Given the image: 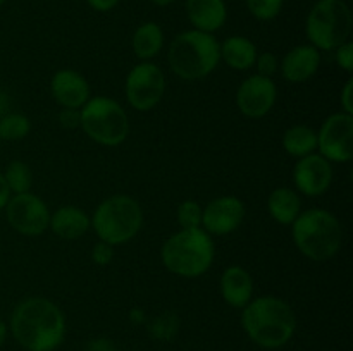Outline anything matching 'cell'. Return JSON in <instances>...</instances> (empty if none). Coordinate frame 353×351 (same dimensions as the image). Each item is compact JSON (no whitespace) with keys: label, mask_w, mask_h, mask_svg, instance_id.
<instances>
[{"label":"cell","mask_w":353,"mask_h":351,"mask_svg":"<svg viewBox=\"0 0 353 351\" xmlns=\"http://www.w3.org/2000/svg\"><path fill=\"white\" fill-rule=\"evenodd\" d=\"M9 332L26 351H55L65 337V315L57 303L30 296L14 306Z\"/></svg>","instance_id":"obj_1"},{"label":"cell","mask_w":353,"mask_h":351,"mask_svg":"<svg viewBox=\"0 0 353 351\" xmlns=\"http://www.w3.org/2000/svg\"><path fill=\"white\" fill-rule=\"evenodd\" d=\"M296 315L286 299L272 295L252 298L241 310V327L248 339L264 350H279L296 332Z\"/></svg>","instance_id":"obj_2"},{"label":"cell","mask_w":353,"mask_h":351,"mask_svg":"<svg viewBox=\"0 0 353 351\" xmlns=\"http://www.w3.org/2000/svg\"><path fill=\"white\" fill-rule=\"evenodd\" d=\"M292 240L296 250L312 262H327L338 255L343 243L340 219L326 209L300 212L292 224Z\"/></svg>","instance_id":"obj_3"},{"label":"cell","mask_w":353,"mask_h":351,"mask_svg":"<svg viewBox=\"0 0 353 351\" xmlns=\"http://www.w3.org/2000/svg\"><path fill=\"white\" fill-rule=\"evenodd\" d=\"M216 244L202 227L179 229L164 241L161 260L171 274L183 279H196L214 264Z\"/></svg>","instance_id":"obj_4"},{"label":"cell","mask_w":353,"mask_h":351,"mask_svg":"<svg viewBox=\"0 0 353 351\" xmlns=\"http://www.w3.org/2000/svg\"><path fill=\"white\" fill-rule=\"evenodd\" d=\"M169 69L183 81H200L221 62L219 41L212 33L186 30L176 34L168 50Z\"/></svg>","instance_id":"obj_5"},{"label":"cell","mask_w":353,"mask_h":351,"mask_svg":"<svg viewBox=\"0 0 353 351\" xmlns=\"http://www.w3.org/2000/svg\"><path fill=\"white\" fill-rule=\"evenodd\" d=\"M100 241L121 246L133 240L143 226V209L130 195H112L97 205L90 217Z\"/></svg>","instance_id":"obj_6"},{"label":"cell","mask_w":353,"mask_h":351,"mask_svg":"<svg viewBox=\"0 0 353 351\" xmlns=\"http://www.w3.org/2000/svg\"><path fill=\"white\" fill-rule=\"evenodd\" d=\"M352 30V10L345 0H317L307 14V40L319 52H333L350 40Z\"/></svg>","instance_id":"obj_7"},{"label":"cell","mask_w":353,"mask_h":351,"mask_svg":"<svg viewBox=\"0 0 353 351\" xmlns=\"http://www.w3.org/2000/svg\"><path fill=\"white\" fill-rule=\"evenodd\" d=\"M83 133L102 147H119L130 134V117L124 107L110 96H90L79 109Z\"/></svg>","instance_id":"obj_8"},{"label":"cell","mask_w":353,"mask_h":351,"mask_svg":"<svg viewBox=\"0 0 353 351\" xmlns=\"http://www.w3.org/2000/svg\"><path fill=\"white\" fill-rule=\"evenodd\" d=\"M165 93L164 71L152 61H140L124 81L128 103L138 112H148L162 102Z\"/></svg>","instance_id":"obj_9"},{"label":"cell","mask_w":353,"mask_h":351,"mask_svg":"<svg viewBox=\"0 0 353 351\" xmlns=\"http://www.w3.org/2000/svg\"><path fill=\"white\" fill-rule=\"evenodd\" d=\"M3 210L9 226L23 236H41L48 231L50 210L47 203L34 193L28 191L12 195Z\"/></svg>","instance_id":"obj_10"},{"label":"cell","mask_w":353,"mask_h":351,"mask_svg":"<svg viewBox=\"0 0 353 351\" xmlns=\"http://www.w3.org/2000/svg\"><path fill=\"white\" fill-rule=\"evenodd\" d=\"M317 153L331 164H347L353 157V116L334 112L317 129Z\"/></svg>","instance_id":"obj_11"},{"label":"cell","mask_w":353,"mask_h":351,"mask_svg":"<svg viewBox=\"0 0 353 351\" xmlns=\"http://www.w3.org/2000/svg\"><path fill=\"white\" fill-rule=\"evenodd\" d=\"M278 100V86L272 78L252 74L240 83L236 89L238 110L248 119H262L268 116Z\"/></svg>","instance_id":"obj_12"},{"label":"cell","mask_w":353,"mask_h":351,"mask_svg":"<svg viewBox=\"0 0 353 351\" xmlns=\"http://www.w3.org/2000/svg\"><path fill=\"white\" fill-rule=\"evenodd\" d=\"M245 203L238 196L224 195L202 206V229L210 236H228L245 220Z\"/></svg>","instance_id":"obj_13"},{"label":"cell","mask_w":353,"mask_h":351,"mask_svg":"<svg viewBox=\"0 0 353 351\" xmlns=\"http://www.w3.org/2000/svg\"><path fill=\"white\" fill-rule=\"evenodd\" d=\"M333 174V164L321 153L314 151L307 157L296 158L293 167V184L299 193L316 198L331 188Z\"/></svg>","instance_id":"obj_14"},{"label":"cell","mask_w":353,"mask_h":351,"mask_svg":"<svg viewBox=\"0 0 353 351\" xmlns=\"http://www.w3.org/2000/svg\"><path fill=\"white\" fill-rule=\"evenodd\" d=\"M50 95L61 109H81L92 96V88L81 72L59 69L50 79Z\"/></svg>","instance_id":"obj_15"},{"label":"cell","mask_w":353,"mask_h":351,"mask_svg":"<svg viewBox=\"0 0 353 351\" xmlns=\"http://www.w3.org/2000/svg\"><path fill=\"white\" fill-rule=\"evenodd\" d=\"M321 67V52L310 43L296 45L286 52L279 62V72L283 78L293 85L307 83L316 76Z\"/></svg>","instance_id":"obj_16"},{"label":"cell","mask_w":353,"mask_h":351,"mask_svg":"<svg viewBox=\"0 0 353 351\" xmlns=\"http://www.w3.org/2000/svg\"><path fill=\"white\" fill-rule=\"evenodd\" d=\"M219 288L224 303L231 308L243 310L254 298V277L241 265H230L224 268Z\"/></svg>","instance_id":"obj_17"},{"label":"cell","mask_w":353,"mask_h":351,"mask_svg":"<svg viewBox=\"0 0 353 351\" xmlns=\"http://www.w3.org/2000/svg\"><path fill=\"white\" fill-rule=\"evenodd\" d=\"M186 16L193 30L216 33L226 24L228 7L224 0H186Z\"/></svg>","instance_id":"obj_18"},{"label":"cell","mask_w":353,"mask_h":351,"mask_svg":"<svg viewBox=\"0 0 353 351\" xmlns=\"http://www.w3.org/2000/svg\"><path fill=\"white\" fill-rule=\"evenodd\" d=\"M48 229L61 240H78L92 229V219L79 206L62 205L50 213Z\"/></svg>","instance_id":"obj_19"},{"label":"cell","mask_w":353,"mask_h":351,"mask_svg":"<svg viewBox=\"0 0 353 351\" xmlns=\"http://www.w3.org/2000/svg\"><path fill=\"white\" fill-rule=\"evenodd\" d=\"M219 52L221 61L226 62L234 71L252 69L259 55L257 45L250 38L241 36V34H233V36L226 38L223 43H219Z\"/></svg>","instance_id":"obj_20"},{"label":"cell","mask_w":353,"mask_h":351,"mask_svg":"<svg viewBox=\"0 0 353 351\" xmlns=\"http://www.w3.org/2000/svg\"><path fill=\"white\" fill-rule=\"evenodd\" d=\"M268 212L281 226H292L302 212V198L296 189L279 186L268 198Z\"/></svg>","instance_id":"obj_21"},{"label":"cell","mask_w":353,"mask_h":351,"mask_svg":"<svg viewBox=\"0 0 353 351\" xmlns=\"http://www.w3.org/2000/svg\"><path fill=\"white\" fill-rule=\"evenodd\" d=\"M164 47V31L154 21L141 23L131 36V48L140 61H152Z\"/></svg>","instance_id":"obj_22"},{"label":"cell","mask_w":353,"mask_h":351,"mask_svg":"<svg viewBox=\"0 0 353 351\" xmlns=\"http://www.w3.org/2000/svg\"><path fill=\"white\" fill-rule=\"evenodd\" d=\"M281 143L290 157H307L317 151V131L307 124H295L285 131Z\"/></svg>","instance_id":"obj_23"},{"label":"cell","mask_w":353,"mask_h":351,"mask_svg":"<svg viewBox=\"0 0 353 351\" xmlns=\"http://www.w3.org/2000/svg\"><path fill=\"white\" fill-rule=\"evenodd\" d=\"M2 174L12 195L31 191V186H33V171H31V167L26 164V162L23 160L9 162L6 171H3Z\"/></svg>","instance_id":"obj_24"},{"label":"cell","mask_w":353,"mask_h":351,"mask_svg":"<svg viewBox=\"0 0 353 351\" xmlns=\"http://www.w3.org/2000/svg\"><path fill=\"white\" fill-rule=\"evenodd\" d=\"M181 327V320H179L178 313L174 312H164L161 315L154 317L150 322H147V329L150 336L155 341H162V343H169L174 339Z\"/></svg>","instance_id":"obj_25"},{"label":"cell","mask_w":353,"mask_h":351,"mask_svg":"<svg viewBox=\"0 0 353 351\" xmlns=\"http://www.w3.org/2000/svg\"><path fill=\"white\" fill-rule=\"evenodd\" d=\"M31 120L24 114H6L0 117V140L19 141L30 134Z\"/></svg>","instance_id":"obj_26"},{"label":"cell","mask_w":353,"mask_h":351,"mask_svg":"<svg viewBox=\"0 0 353 351\" xmlns=\"http://www.w3.org/2000/svg\"><path fill=\"white\" fill-rule=\"evenodd\" d=\"M179 229H196L202 227V205L196 200H185L176 210Z\"/></svg>","instance_id":"obj_27"},{"label":"cell","mask_w":353,"mask_h":351,"mask_svg":"<svg viewBox=\"0 0 353 351\" xmlns=\"http://www.w3.org/2000/svg\"><path fill=\"white\" fill-rule=\"evenodd\" d=\"M245 3L255 19L272 21L281 14L285 0H245Z\"/></svg>","instance_id":"obj_28"},{"label":"cell","mask_w":353,"mask_h":351,"mask_svg":"<svg viewBox=\"0 0 353 351\" xmlns=\"http://www.w3.org/2000/svg\"><path fill=\"white\" fill-rule=\"evenodd\" d=\"M254 67L257 69L255 74L264 76V78H272V76L279 71V61L274 54H271V52H262V54H259L257 58H255Z\"/></svg>","instance_id":"obj_29"},{"label":"cell","mask_w":353,"mask_h":351,"mask_svg":"<svg viewBox=\"0 0 353 351\" xmlns=\"http://www.w3.org/2000/svg\"><path fill=\"white\" fill-rule=\"evenodd\" d=\"M92 262L100 267H105L110 262L114 260V255H116V246L105 243V241H97L92 248Z\"/></svg>","instance_id":"obj_30"},{"label":"cell","mask_w":353,"mask_h":351,"mask_svg":"<svg viewBox=\"0 0 353 351\" xmlns=\"http://www.w3.org/2000/svg\"><path fill=\"white\" fill-rule=\"evenodd\" d=\"M333 54H334V61H336V64L340 65V69H343L345 72L352 74L353 72V43H352V40L345 41V43H341L340 47L334 48Z\"/></svg>","instance_id":"obj_31"},{"label":"cell","mask_w":353,"mask_h":351,"mask_svg":"<svg viewBox=\"0 0 353 351\" xmlns=\"http://www.w3.org/2000/svg\"><path fill=\"white\" fill-rule=\"evenodd\" d=\"M59 124L64 129H76L81 124V114L79 109H61L59 112Z\"/></svg>","instance_id":"obj_32"},{"label":"cell","mask_w":353,"mask_h":351,"mask_svg":"<svg viewBox=\"0 0 353 351\" xmlns=\"http://www.w3.org/2000/svg\"><path fill=\"white\" fill-rule=\"evenodd\" d=\"M340 103H341V112L352 114L353 116V79H348L345 83L343 89L340 93Z\"/></svg>","instance_id":"obj_33"},{"label":"cell","mask_w":353,"mask_h":351,"mask_svg":"<svg viewBox=\"0 0 353 351\" xmlns=\"http://www.w3.org/2000/svg\"><path fill=\"white\" fill-rule=\"evenodd\" d=\"M86 351H117V348L109 337H95V339L88 341Z\"/></svg>","instance_id":"obj_34"},{"label":"cell","mask_w":353,"mask_h":351,"mask_svg":"<svg viewBox=\"0 0 353 351\" xmlns=\"http://www.w3.org/2000/svg\"><path fill=\"white\" fill-rule=\"evenodd\" d=\"M119 2L121 0H86V3L97 12H109V10L116 9Z\"/></svg>","instance_id":"obj_35"},{"label":"cell","mask_w":353,"mask_h":351,"mask_svg":"<svg viewBox=\"0 0 353 351\" xmlns=\"http://www.w3.org/2000/svg\"><path fill=\"white\" fill-rule=\"evenodd\" d=\"M12 196V193H10L9 186H7L6 179H3V174L0 172V210L6 209L7 202H9V198Z\"/></svg>","instance_id":"obj_36"},{"label":"cell","mask_w":353,"mask_h":351,"mask_svg":"<svg viewBox=\"0 0 353 351\" xmlns=\"http://www.w3.org/2000/svg\"><path fill=\"white\" fill-rule=\"evenodd\" d=\"M130 322L134 326H143L147 323V315H145V310L140 306H134L130 310Z\"/></svg>","instance_id":"obj_37"},{"label":"cell","mask_w":353,"mask_h":351,"mask_svg":"<svg viewBox=\"0 0 353 351\" xmlns=\"http://www.w3.org/2000/svg\"><path fill=\"white\" fill-rule=\"evenodd\" d=\"M7 336H9V326L0 319V348H2L3 343L7 341Z\"/></svg>","instance_id":"obj_38"},{"label":"cell","mask_w":353,"mask_h":351,"mask_svg":"<svg viewBox=\"0 0 353 351\" xmlns=\"http://www.w3.org/2000/svg\"><path fill=\"white\" fill-rule=\"evenodd\" d=\"M176 0H152V3H155L157 7H169L171 3H174Z\"/></svg>","instance_id":"obj_39"},{"label":"cell","mask_w":353,"mask_h":351,"mask_svg":"<svg viewBox=\"0 0 353 351\" xmlns=\"http://www.w3.org/2000/svg\"><path fill=\"white\" fill-rule=\"evenodd\" d=\"M6 2H7V0H0V7H2Z\"/></svg>","instance_id":"obj_40"}]
</instances>
